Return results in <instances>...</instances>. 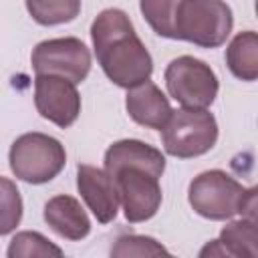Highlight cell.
<instances>
[{"instance_id": "6da1fadb", "label": "cell", "mask_w": 258, "mask_h": 258, "mask_svg": "<svg viewBox=\"0 0 258 258\" xmlns=\"http://www.w3.org/2000/svg\"><path fill=\"white\" fill-rule=\"evenodd\" d=\"M91 38L95 56L113 85L131 89L151 79L153 58L121 8L101 10L91 24Z\"/></svg>"}, {"instance_id": "7a4b0ae2", "label": "cell", "mask_w": 258, "mask_h": 258, "mask_svg": "<svg viewBox=\"0 0 258 258\" xmlns=\"http://www.w3.org/2000/svg\"><path fill=\"white\" fill-rule=\"evenodd\" d=\"M187 202L206 220L222 222L236 214L256 220V187H244L224 169H208L196 175L187 187Z\"/></svg>"}, {"instance_id": "3957f363", "label": "cell", "mask_w": 258, "mask_h": 258, "mask_svg": "<svg viewBox=\"0 0 258 258\" xmlns=\"http://www.w3.org/2000/svg\"><path fill=\"white\" fill-rule=\"evenodd\" d=\"M234 26L232 8L224 0H179L173 20V40L202 48H218Z\"/></svg>"}, {"instance_id": "277c9868", "label": "cell", "mask_w": 258, "mask_h": 258, "mask_svg": "<svg viewBox=\"0 0 258 258\" xmlns=\"http://www.w3.org/2000/svg\"><path fill=\"white\" fill-rule=\"evenodd\" d=\"M10 169L16 179L40 185L54 179L67 163L64 145L46 133H24L14 139L8 151Z\"/></svg>"}, {"instance_id": "5b68a950", "label": "cell", "mask_w": 258, "mask_h": 258, "mask_svg": "<svg viewBox=\"0 0 258 258\" xmlns=\"http://www.w3.org/2000/svg\"><path fill=\"white\" fill-rule=\"evenodd\" d=\"M159 131L165 153L177 159L200 157L218 141V123L208 109L181 107L171 111L167 123Z\"/></svg>"}, {"instance_id": "8992f818", "label": "cell", "mask_w": 258, "mask_h": 258, "mask_svg": "<svg viewBox=\"0 0 258 258\" xmlns=\"http://www.w3.org/2000/svg\"><path fill=\"white\" fill-rule=\"evenodd\" d=\"M165 87L171 99L187 109H208L218 97V77L212 67L196 56L183 54L173 58L165 73Z\"/></svg>"}, {"instance_id": "52a82bcc", "label": "cell", "mask_w": 258, "mask_h": 258, "mask_svg": "<svg viewBox=\"0 0 258 258\" xmlns=\"http://www.w3.org/2000/svg\"><path fill=\"white\" fill-rule=\"evenodd\" d=\"M30 64L36 75H54L79 85L91 71V52L75 36L48 38L32 48Z\"/></svg>"}, {"instance_id": "ba28073f", "label": "cell", "mask_w": 258, "mask_h": 258, "mask_svg": "<svg viewBox=\"0 0 258 258\" xmlns=\"http://www.w3.org/2000/svg\"><path fill=\"white\" fill-rule=\"evenodd\" d=\"M111 177L117 185L119 204L123 206L127 222L139 224L157 214L163 200L157 175L141 167H121Z\"/></svg>"}, {"instance_id": "9c48e42d", "label": "cell", "mask_w": 258, "mask_h": 258, "mask_svg": "<svg viewBox=\"0 0 258 258\" xmlns=\"http://www.w3.org/2000/svg\"><path fill=\"white\" fill-rule=\"evenodd\" d=\"M34 105L40 117L60 129L71 127L81 115V95L77 85L54 75H36Z\"/></svg>"}, {"instance_id": "30bf717a", "label": "cell", "mask_w": 258, "mask_h": 258, "mask_svg": "<svg viewBox=\"0 0 258 258\" xmlns=\"http://www.w3.org/2000/svg\"><path fill=\"white\" fill-rule=\"evenodd\" d=\"M77 189L99 224H111L119 212V194L113 177L95 165H77Z\"/></svg>"}, {"instance_id": "8fae6325", "label": "cell", "mask_w": 258, "mask_h": 258, "mask_svg": "<svg viewBox=\"0 0 258 258\" xmlns=\"http://www.w3.org/2000/svg\"><path fill=\"white\" fill-rule=\"evenodd\" d=\"M125 109L137 125L149 127V129H161L173 111L169 105V99L149 79L127 89Z\"/></svg>"}, {"instance_id": "7c38bea8", "label": "cell", "mask_w": 258, "mask_h": 258, "mask_svg": "<svg viewBox=\"0 0 258 258\" xmlns=\"http://www.w3.org/2000/svg\"><path fill=\"white\" fill-rule=\"evenodd\" d=\"M103 165L109 175H113L121 167H141V169L161 177L165 171V155L157 147H153L145 141L121 139L107 147Z\"/></svg>"}, {"instance_id": "4fadbf2b", "label": "cell", "mask_w": 258, "mask_h": 258, "mask_svg": "<svg viewBox=\"0 0 258 258\" xmlns=\"http://www.w3.org/2000/svg\"><path fill=\"white\" fill-rule=\"evenodd\" d=\"M200 256H228V258H256L258 256V230L254 218L234 220L226 224L218 240L208 242Z\"/></svg>"}, {"instance_id": "5bb4252c", "label": "cell", "mask_w": 258, "mask_h": 258, "mask_svg": "<svg viewBox=\"0 0 258 258\" xmlns=\"http://www.w3.org/2000/svg\"><path fill=\"white\" fill-rule=\"evenodd\" d=\"M44 222L54 234L73 242L87 238L91 232V220L85 208L77 198L67 194H58L44 204Z\"/></svg>"}, {"instance_id": "9a60e30c", "label": "cell", "mask_w": 258, "mask_h": 258, "mask_svg": "<svg viewBox=\"0 0 258 258\" xmlns=\"http://www.w3.org/2000/svg\"><path fill=\"white\" fill-rule=\"evenodd\" d=\"M226 64L230 73L246 83L258 79V34L254 30L238 32L226 48Z\"/></svg>"}, {"instance_id": "2e32d148", "label": "cell", "mask_w": 258, "mask_h": 258, "mask_svg": "<svg viewBox=\"0 0 258 258\" xmlns=\"http://www.w3.org/2000/svg\"><path fill=\"white\" fill-rule=\"evenodd\" d=\"M28 14L42 26L73 22L81 12V0H24Z\"/></svg>"}, {"instance_id": "e0dca14e", "label": "cell", "mask_w": 258, "mask_h": 258, "mask_svg": "<svg viewBox=\"0 0 258 258\" xmlns=\"http://www.w3.org/2000/svg\"><path fill=\"white\" fill-rule=\"evenodd\" d=\"M62 248L54 246L46 236H42L40 232H18L10 244H8V250H6V256L8 258H32V256H40V258H46V256H62Z\"/></svg>"}, {"instance_id": "ac0fdd59", "label": "cell", "mask_w": 258, "mask_h": 258, "mask_svg": "<svg viewBox=\"0 0 258 258\" xmlns=\"http://www.w3.org/2000/svg\"><path fill=\"white\" fill-rule=\"evenodd\" d=\"M179 0H139V10L151 30L163 38H173V20Z\"/></svg>"}, {"instance_id": "d6986e66", "label": "cell", "mask_w": 258, "mask_h": 258, "mask_svg": "<svg viewBox=\"0 0 258 258\" xmlns=\"http://www.w3.org/2000/svg\"><path fill=\"white\" fill-rule=\"evenodd\" d=\"M22 220V198L16 183L0 175V236L16 230Z\"/></svg>"}, {"instance_id": "ffe728a7", "label": "cell", "mask_w": 258, "mask_h": 258, "mask_svg": "<svg viewBox=\"0 0 258 258\" xmlns=\"http://www.w3.org/2000/svg\"><path fill=\"white\" fill-rule=\"evenodd\" d=\"M111 256L115 258H145V256H169V252L151 236L139 234H125L119 236L111 248Z\"/></svg>"}]
</instances>
